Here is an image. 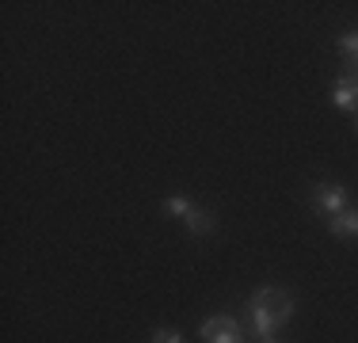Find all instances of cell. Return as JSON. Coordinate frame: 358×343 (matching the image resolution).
<instances>
[{
    "instance_id": "obj_1",
    "label": "cell",
    "mask_w": 358,
    "mask_h": 343,
    "mask_svg": "<svg viewBox=\"0 0 358 343\" xmlns=\"http://www.w3.org/2000/svg\"><path fill=\"white\" fill-rule=\"evenodd\" d=\"M252 305H263L271 316H275L278 324H286L289 316H294V298L282 294V290H275V286H267V290H255L252 294Z\"/></svg>"
},
{
    "instance_id": "obj_2",
    "label": "cell",
    "mask_w": 358,
    "mask_h": 343,
    "mask_svg": "<svg viewBox=\"0 0 358 343\" xmlns=\"http://www.w3.org/2000/svg\"><path fill=\"white\" fill-rule=\"evenodd\" d=\"M313 202H317V210L320 214H339V210H347V187L343 183H317L313 187Z\"/></svg>"
},
{
    "instance_id": "obj_3",
    "label": "cell",
    "mask_w": 358,
    "mask_h": 343,
    "mask_svg": "<svg viewBox=\"0 0 358 343\" xmlns=\"http://www.w3.org/2000/svg\"><path fill=\"white\" fill-rule=\"evenodd\" d=\"M202 340L206 343H241V324L233 316H210L202 324Z\"/></svg>"
},
{
    "instance_id": "obj_4",
    "label": "cell",
    "mask_w": 358,
    "mask_h": 343,
    "mask_svg": "<svg viewBox=\"0 0 358 343\" xmlns=\"http://www.w3.org/2000/svg\"><path fill=\"white\" fill-rule=\"evenodd\" d=\"M248 321H252V332H255L259 340L275 336V328H278V321H275V316H271L263 305H252V302H248Z\"/></svg>"
},
{
    "instance_id": "obj_5",
    "label": "cell",
    "mask_w": 358,
    "mask_h": 343,
    "mask_svg": "<svg viewBox=\"0 0 358 343\" xmlns=\"http://www.w3.org/2000/svg\"><path fill=\"white\" fill-rule=\"evenodd\" d=\"M328 233L336 237H358V210H339L328 218Z\"/></svg>"
},
{
    "instance_id": "obj_6",
    "label": "cell",
    "mask_w": 358,
    "mask_h": 343,
    "mask_svg": "<svg viewBox=\"0 0 358 343\" xmlns=\"http://www.w3.org/2000/svg\"><path fill=\"white\" fill-rule=\"evenodd\" d=\"M331 103H336L339 111H358V92L351 84V76H343V80L331 88Z\"/></svg>"
},
{
    "instance_id": "obj_7",
    "label": "cell",
    "mask_w": 358,
    "mask_h": 343,
    "mask_svg": "<svg viewBox=\"0 0 358 343\" xmlns=\"http://www.w3.org/2000/svg\"><path fill=\"white\" fill-rule=\"evenodd\" d=\"M187 229H191L194 237H206V233H214V214L210 210H202V206H194L191 214H187Z\"/></svg>"
},
{
    "instance_id": "obj_8",
    "label": "cell",
    "mask_w": 358,
    "mask_h": 343,
    "mask_svg": "<svg viewBox=\"0 0 358 343\" xmlns=\"http://www.w3.org/2000/svg\"><path fill=\"white\" fill-rule=\"evenodd\" d=\"M194 206H191V199H183V195H172V199L164 202V214H172V218H187Z\"/></svg>"
},
{
    "instance_id": "obj_9",
    "label": "cell",
    "mask_w": 358,
    "mask_h": 343,
    "mask_svg": "<svg viewBox=\"0 0 358 343\" xmlns=\"http://www.w3.org/2000/svg\"><path fill=\"white\" fill-rule=\"evenodd\" d=\"M339 50L347 54V62L358 65V31H347L343 38H339Z\"/></svg>"
},
{
    "instance_id": "obj_10",
    "label": "cell",
    "mask_w": 358,
    "mask_h": 343,
    "mask_svg": "<svg viewBox=\"0 0 358 343\" xmlns=\"http://www.w3.org/2000/svg\"><path fill=\"white\" fill-rule=\"evenodd\" d=\"M152 343H183V336L172 328H160V332H152Z\"/></svg>"
},
{
    "instance_id": "obj_11",
    "label": "cell",
    "mask_w": 358,
    "mask_h": 343,
    "mask_svg": "<svg viewBox=\"0 0 358 343\" xmlns=\"http://www.w3.org/2000/svg\"><path fill=\"white\" fill-rule=\"evenodd\" d=\"M259 343H278V340H275V336H267V340H259Z\"/></svg>"
},
{
    "instance_id": "obj_12",
    "label": "cell",
    "mask_w": 358,
    "mask_h": 343,
    "mask_svg": "<svg viewBox=\"0 0 358 343\" xmlns=\"http://www.w3.org/2000/svg\"><path fill=\"white\" fill-rule=\"evenodd\" d=\"M355 130H358V111H355Z\"/></svg>"
}]
</instances>
